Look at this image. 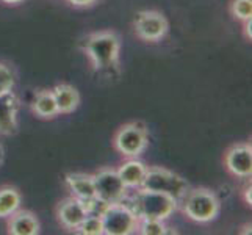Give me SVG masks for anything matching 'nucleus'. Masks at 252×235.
<instances>
[{
  "label": "nucleus",
  "mask_w": 252,
  "mask_h": 235,
  "mask_svg": "<svg viewBox=\"0 0 252 235\" xmlns=\"http://www.w3.org/2000/svg\"><path fill=\"white\" fill-rule=\"evenodd\" d=\"M22 204V196L19 190L11 185L0 187V218H8L16 210H19Z\"/></svg>",
  "instance_id": "nucleus-17"
},
{
  "label": "nucleus",
  "mask_w": 252,
  "mask_h": 235,
  "mask_svg": "<svg viewBox=\"0 0 252 235\" xmlns=\"http://www.w3.org/2000/svg\"><path fill=\"white\" fill-rule=\"evenodd\" d=\"M52 93H54L60 115H69V113H74L77 108H79L80 93L77 91L75 86L69 85V83H60L52 90Z\"/></svg>",
  "instance_id": "nucleus-14"
},
{
  "label": "nucleus",
  "mask_w": 252,
  "mask_h": 235,
  "mask_svg": "<svg viewBox=\"0 0 252 235\" xmlns=\"http://www.w3.org/2000/svg\"><path fill=\"white\" fill-rule=\"evenodd\" d=\"M83 50L95 71H103L119 63L121 39L115 32H95L86 36Z\"/></svg>",
  "instance_id": "nucleus-1"
},
{
  "label": "nucleus",
  "mask_w": 252,
  "mask_h": 235,
  "mask_svg": "<svg viewBox=\"0 0 252 235\" xmlns=\"http://www.w3.org/2000/svg\"><path fill=\"white\" fill-rule=\"evenodd\" d=\"M133 30L141 41L158 42L166 36L169 22L166 16L157 10H144L136 14L133 21Z\"/></svg>",
  "instance_id": "nucleus-8"
},
{
  "label": "nucleus",
  "mask_w": 252,
  "mask_h": 235,
  "mask_svg": "<svg viewBox=\"0 0 252 235\" xmlns=\"http://www.w3.org/2000/svg\"><path fill=\"white\" fill-rule=\"evenodd\" d=\"M67 190L71 191V195L77 198L79 201L86 204L90 208V213H99L102 202L97 201L95 198V187H94V177L93 174H85V172H71L67 174L66 179Z\"/></svg>",
  "instance_id": "nucleus-9"
},
{
  "label": "nucleus",
  "mask_w": 252,
  "mask_h": 235,
  "mask_svg": "<svg viewBox=\"0 0 252 235\" xmlns=\"http://www.w3.org/2000/svg\"><path fill=\"white\" fill-rule=\"evenodd\" d=\"M251 27H252V19H248L245 21V38L248 41L252 39V32H251Z\"/></svg>",
  "instance_id": "nucleus-24"
},
{
  "label": "nucleus",
  "mask_w": 252,
  "mask_h": 235,
  "mask_svg": "<svg viewBox=\"0 0 252 235\" xmlns=\"http://www.w3.org/2000/svg\"><path fill=\"white\" fill-rule=\"evenodd\" d=\"M179 204H182V212L187 218L199 224L215 221L221 210L218 196L212 190L202 187L188 190V193Z\"/></svg>",
  "instance_id": "nucleus-3"
},
{
  "label": "nucleus",
  "mask_w": 252,
  "mask_h": 235,
  "mask_svg": "<svg viewBox=\"0 0 252 235\" xmlns=\"http://www.w3.org/2000/svg\"><path fill=\"white\" fill-rule=\"evenodd\" d=\"M0 2H3V3H6V5H19V3H22L24 0H0Z\"/></svg>",
  "instance_id": "nucleus-26"
},
{
  "label": "nucleus",
  "mask_w": 252,
  "mask_h": 235,
  "mask_svg": "<svg viewBox=\"0 0 252 235\" xmlns=\"http://www.w3.org/2000/svg\"><path fill=\"white\" fill-rule=\"evenodd\" d=\"M147 144H149V132L140 121L121 126L113 136L115 149L128 159H138L146 151Z\"/></svg>",
  "instance_id": "nucleus-6"
},
{
  "label": "nucleus",
  "mask_w": 252,
  "mask_h": 235,
  "mask_svg": "<svg viewBox=\"0 0 252 235\" xmlns=\"http://www.w3.org/2000/svg\"><path fill=\"white\" fill-rule=\"evenodd\" d=\"M19 105V98L13 90L5 94H0V135L10 136L17 132Z\"/></svg>",
  "instance_id": "nucleus-12"
},
{
  "label": "nucleus",
  "mask_w": 252,
  "mask_h": 235,
  "mask_svg": "<svg viewBox=\"0 0 252 235\" xmlns=\"http://www.w3.org/2000/svg\"><path fill=\"white\" fill-rule=\"evenodd\" d=\"M75 232L83 234V235H102L103 228H102V220L99 213H90L79 228L75 229Z\"/></svg>",
  "instance_id": "nucleus-18"
},
{
  "label": "nucleus",
  "mask_w": 252,
  "mask_h": 235,
  "mask_svg": "<svg viewBox=\"0 0 252 235\" xmlns=\"http://www.w3.org/2000/svg\"><path fill=\"white\" fill-rule=\"evenodd\" d=\"M230 14L241 22L252 19V0H232Z\"/></svg>",
  "instance_id": "nucleus-20"
},
{
  "label": "nucleus",
  "mask_w": 252,
  "mask_h": 235,
  "mask_svg": "<svg viewBox=\"0 0 252 235\" xmlns=\"http://www.w3.org/2000/svg\"><path fill=\"white\" fill-rule=\"evenodd\" d=\"M136 231L143 235H164V234H168V228L164 226V221L151 220V218H140Z\"/></svg>",
  "instance_id": "nucleus-19"
},
{
  "label": "nucleus",
  "mask_w": 252,
  "mask_h": 235,
  "mask_svg": "<svg viewBox=\"0 0 252 235\" xmlns=\"http://www.w3.org/2000/svg\"><path fill=\"white\" fill-rule=\"evenodd\" d=\"M141 188L164 193L174 198L177 202H180L184 196L188 193L189 185L184 177L179 176L174 171H169L161 167H151L147 168Z\"/></svg>",
  "instance_id": "nucleus-5"
},
{
  "label": "nucleus",
  "mask_w": 252,
  "mask_h": 235,
  "mask_svg": "<svg viewBox=\"0 0 252 235\" xmlns=\"http://www.w3.org/2000/svg\"><path fill=\"white\" fill-rule=\"evenodd\" d=\"M99 216L105 235H128L138 229L140 218L128 207L127 202H116L102 205Z\"/></svg>",
  "instance_id": "nucleus-4"
},
{
  "label": "nucleus",
  "mask_w": 252,
  "mask_h": 235,
  "mask_svg": "<svg viewBox=\"0 0 252 235\" xmlns=\"http://www.w3.org/2000/svg\"><path fill=\"white\" fill-rule=\"evenodd\" d=\"M94 177V187H95V198L103 205L107 204H116L123 202L127 199V187L121 180L116 169L111 168H102L95 174Z\"/></svg>",
  "instance_id": "nucleus-7"
},
{
  "label": "nucleus",
  "mask_w": 252,
  "mask_h": 235,
  "mask_svg": "<svg viewBox=\"0 0 252 235\" xmlns=\"http://www.w3.org/2000/svg\"><path fill=\"white\" fill-rule=\"evenodd\" d=\"M3 162H5V147L2 143H0V168H2Z\"/></svg>",
  "instance_id": "nucleus-25"
},
{
  "label": "nucleus",
  "mask_w": 252,
  "mask_h": 235,
  "mask_svg": "<svg viewBox=\"0 0 252 235\" xmlns=\"http://www.w3.org/2000/svg\"><path fill=\"white\" fill-rule=\"evenodd\" d=\"M251 191H252L251 185H246L245 188H243V199H245V202H246V205H249V207H251V204H252Z\"/></svg>",
  "instance_id": "nucleus-23"
},
{
  "label": "nucleus",
  "mask_w": 252,
  "mask_h": 235,
  "mask_svg": "<svg viewBox=\"0 0 252 235\" xmlns=\"http://www.w3.org/2000/svg\"><path fill=\"white\" fill-rule=\"evenodd\" d=\"M32 111L41 119H54L55 116L60 115L52 90H39L34 93Z\"/></svg>",
  "instance_id": "nucleus-16"
},
{
  "label": "nucleus",
  "mask_w": 252,
  "mask_h": 235,
  "mask_svg": "<svg viewBox=\"0 0 252 235\" xmlns=\"http://www.w3.org/2000/svg\"><path fill=\"white\" fill-rule=\"evenodd\" d=\"M127 204L135 212L138 218L164 221L174 213L179 202L174 198L164 193H158V191H152L146 188H138V191Z\"/></svg>",
  "instance_id": "nucleus-2"
},
{
  "label": "nucleus",
  "mask_w": 252,
  "mask_h": 235,
  "mask_svg": "<svg viewBox=\"0 0 252 235\" xmlns=\"http://www.w3.org/2000/svg\"><path fill=\"white\" fill-rule=\"evenodd\" d=\"M41 231L39 220L30 210H16L8 216V234L11 235H38Z\"/></svg>",
  "instance_id": "nucleus-13"
},
{
  "label": "nucleus",
  "mask_w": 252,
  "mask_h": 235,
  "mask_svg": "<svg viewBox=\"0 0 252 235\" xmlns=\"http://www.w3.org/2000/svg\"><path fill=\"white\" fill-rule=\"evenodd\" d=\"M224 167L233 177L248 179L252 174V146L251 143H237L224 154Z\"/></svg>",
  "instance_id": "nucleus-10"
},
{
  "label": "nucleus",
  "mask_w": 252,
  "mask_h": 235,
  "mask_svg": "<svg viewBox=\"0 0 252 235\" xmlns=\"http://www.w3.org/2000/svg\"><path fill=\"white\" fill-rule=\"evenodd\" d=\"M14 83H16V75L13 72V69L5 63H0V94L11 91L14 88Z\"/></svg>",
  "instance_id": "nucleus-21"
},
{
  "label": "nucleus",
  "mask_w": 252,
  "mask_h": 235,
  "mask_svg": "<svg viewBox=\"0 0 252 235\" xmlns=\"http://www.w3.org/2000/svg\"><path fill=\"white\" fill-rule=\"evenodd\" d=\"M69 3L74 5V6H79V8H86V6H93L97 0H67Z\"/></svg>",
  "instance_id": "nucleus-22"
},
{
  "label": "nucleus",
  "mask_w": 252,
  "mask_h": 235,
  "mask_svg": "<svg viewBox=\"0 0 252 235\" xmlns=\"http://www.w3.org/2000/svg\"><path fill=\"white\" fill-rule=\"evenodd\" d=\"M121 180L124 182V185L127 188H133L138 190L141 188L143 185V180L146 177V172H147V167L136 159H132L126 163H123L119 167V169H116Z\"/></svg>",
  "instance_id": "nucleus-15"
},
{
  "label": "nucleus",
  "mask_w": 252,
  "mask_h": 235,
  "mask_svg": "<svg viewBox=\"0 0 252 235\" xmlns=\"http://www.w3.org/2000/svg\"><path fill=\"white\" fill-rule=\"evenodd\" d=\"M88 215H90V208L74 196L62 201L57 208L58 223L69 231H75Z\"/></svg>",
  "instance_id": "nucleus-11"
}]
</instances>
